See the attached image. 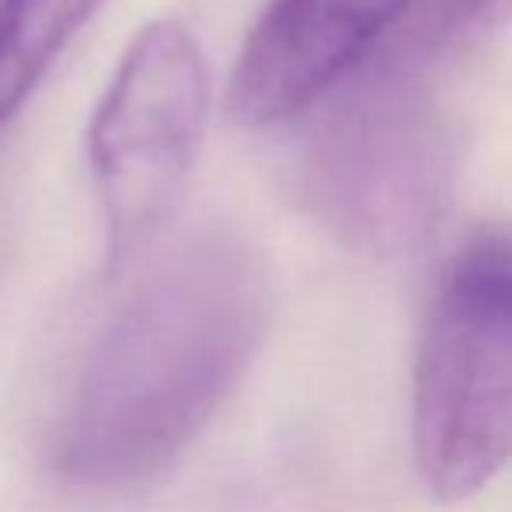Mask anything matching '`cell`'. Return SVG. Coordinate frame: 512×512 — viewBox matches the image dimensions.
<instances>
[{
    "label": "cell",
    "instance_id": "cell-2",
    "mask_svg": "<svg viewBox=\"0 0 512 512\" xmlns=\"http://www.w3.org/2000/svg\"><path fill=\"white\" fill-rule=\"evenodd\" d=\"M411 446L425 492L464 502L512 460V237L453 255L422 314L411 373Z\"/></svg>",
    "mask_w": 512,
    "mask_h": 512
},
{
    "label": "cell",
    "instance_id": "cell-1",
    "mask_svg": "<svg viewBox=\"0 0 512 512\" xmlns=\"http://www.w3.org/2000/svg\"><path fill=\"white\" fill-rule=\"evenodd\" d=\"M262 255L234 234L171 248L122 297L77 366L49 464L77 488H129L171 467L234 398L265 328Z\"/></svg>",
    "mask_w": 512,
    "mask_h": 512
},
{
    "label": "cell",
    "instance_id": "cell-4",
    "mask_svg": "<svg viewBox=\"0 0 512 512\" xmlns=\"http://www.w3.org/2000/svg\"><path fill=\"white\" fill-rule=\"evenodd\" d=\"M453 192V140L439 108L387 74L328 122L300 168V196L345 248L401 258L439 227Z\"/></svg>",
    "mask_w": 512,
    "mask_h": 512
},
{
    "label": "cell",
    "instance_id": "cell-3",
    "mask_svg": "<svg viewBox=\"0 0 512 512\" xmlns=\"http://www.w3.org/2000/svg\"><path fill=\"white\" fill-rule=\"evenodd\" d=\"M209 115L203 46L178 18L143 25L119 56L88 126L105 272H122L189 192Z\"/></svg>",
    "mask_w": 512,
    "mask_h": 512
},
{
    "label": "cell",
    "instance_id": "cell-6",
    "mask_svg": "<svg viewBox=\"0 0 512 512\" xmlns=\"http://www.w3.org/2000/svg\"><path fill=\"white\" fill-rule=\"evenodd\" d=\"M105 0H0V126L21 112Z\"/></svg>",
    "mask_w": 512,
    "mask_h": 512
},
{
    "label": "cell",
    "instance_id": "cell-5",
    "mask_svg": "<svg viewBox=\"0 0 512 512\" xmlns=\"http://www.w3.org/2000/svg\"><path fill=\"white\" fill-rule=\"evenodd\" d=\"M415 0H269L237 53L227 112L269 129L314 108L373 53Z\"/></svg>",
    "mask_w": 512,
    "mask_h": 512
},
{
    "label": "cell",
    "instance_id": "cell-7",
    "mask_svg": "<svg viewBox=\"0 0 512 512\" xmlns=\"http://www.w3.org/2000/svg\"><path fill=\"white\" fill-rule=\"evenodd\" d=\"M512 21V0H415L405 14V42L436 49L495 32Z\"/></svg>",
    "mask_w": 512,
    "mask_h": 512
}]
</instances>
